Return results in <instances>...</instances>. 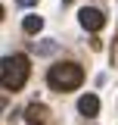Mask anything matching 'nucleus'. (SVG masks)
<instances>
[{
	"mask_svg": "<svg viewBox=\"0 0 118 125\" xmlns=\"http://www.w3.org/2000/svg\"><path fill=\"white\" fill-rule=\"evenodd\" d=\"M3 16H6V13H3V6H0V22H3Z\"/></svg>",
	"mask_w": 118,
	"mask_h": 125,
	"instance_id": "9",
	"label": "nucleus"
},
{
	"mask_svg": "<svg viewBox=\"0 0 118 125\" xmlns=\"http://www.w3.org/2000/svg\"><path fill=\"white\" fill-rule=\"evenodd\" d=\"M28 75H31V62L22 53H13V56H6L0 62V84L6 91H22L25 81H28Z\"/></svg>",
	"mask_w": 118,
	"mask_h": 125,
	"instance_id": "1",
	"label": "nucleus"
},
{
	"mask_svg": "<svg viewBox=\"0 0 118 125\" xmlns=\"http://www.w3.org/2000/svg\"><path fill=\"white\" fill-rule=\"evenodd\" d=\"M78 22H81V28H87V31H100L106 25V13L96 10V6H84L78 13Z\"/></svg>",
	"mask_w": 118,
	"mask_h": 125,
	"instance_id": "3",
	"label": "nucleus"
},
{
	"mask_svg": "<svg viewBox=\"0 0 118 125\" xmlns=\"http://www.w3.org/2000/svg\"><path fill=\"white\" fill-rule=\"evenodd\" d=\"M47 81H50V88H56V91H75L81 81H84V69L78 66V62H56L50 72H47Z\"/></svg>",
	"mask_w": 118,
	"mask_h": 125,
	"instance_id": "2",
	"label": "nucleus"
},
{
	"mask_svg": "<svg viewBox=\"0 0 118 125\" xmlns=\"http://www.w3.org/2000/svg\"><path fill=\"white\" fill-rule=\"evenodd\" d=\"M25 122H31V125H53V119H50V109L44 103H31V106H25Z\"/></svg>",
	"mask_w": 118,
	"mask_h": 125,
	"instance_id": "4",
	"label": "nucleus"
},
{
	"mask_svg": "<svg viewBox=\"0 0 118 125\" xmlns=\"http://www.w3.org/2000/svg\"><path fill=\"white\" fill-rule=\"evenodd\" d=\"M0 113H3V103H0Z\"/></svg>",
	"mask_w": 118,
	"mask_h": 125,
	"instance_id": "10",
	"label": "nucleus"
},
{
	"mask_svg": "<svg viewBox=\"0 0 118 125\" xmlns=\"http://www.w3.org/2000/svg\"><path fill=\"white\" fill-rule=\"evenodd\" d=\"M22 31H25V34H41V31H44V19H41V16H25V19H22Z\"/></svg>",
	"mask_w": 118,
	"mask_h": 125,
	"instance_id": "6",
	"label": "nucleus"
},
{
	"mask_svg": "<svg viewBox=\"0 0 118 125\" xmlns=\"http://www.w3.org/2000/svg\"><path fill=\"white\" fill-rule=\"evenodd\" d=\"M19 3H22V6H34L37 0H19Z\"/></svg>",
	"mask_w": 118,
	"mask_h": 125,
	"instance_id": "7",
	"label": "nucleus"
},
{
	"mask_svg": "<svg viewBox=\"0 0 118 125\" xmlns=\"http://www.w3.org/2000/svg\"><path fill=\"white\" fill-rule=\"evenodd\" d=\"M78 113L87 116V119L100 116V97H96V94H81V97H78Z\"/></svg>",
	"mask_w": 118,
	"mask_h": 125,
	"instance_id": "5",
	"label": "nucleus"
},
{
	"mask_svg": "<svg viewBox=\"0 0 118 125\" xmlns=\"http://www.w3.org/2000/svg\"><path fill=\"white\" fill-rule=\"evenodd\" d=\"M72 3H75V0H62V6H72Z\"/></svg>",
	"mask_w": 118,
	"mask_h": 125,
	"instance_id": "8",
	"label": "nucleus"
}]
</instances>
